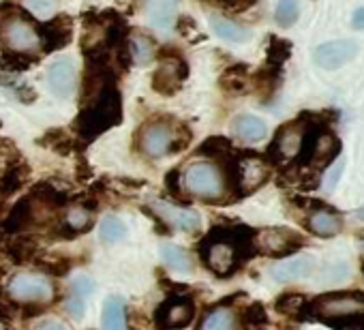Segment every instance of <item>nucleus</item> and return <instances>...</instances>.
Returning <instances> with one entry per match:
<instances>
[{"label": "nucleus", "mask_w": 364, "mask_h": 330, "mask_svg": "<svg viewBox=\"0 0 364 330\" xmlns=\"http://www.w3.org/2000/svg\"><path fill=\"white\" fill-rule=\"evenodd\" d=\"M185 187L189 196L208 204H230L238 200L228 181L225 170H221L219 165L208 163V161L193 163L185 172Z\"/></svg>", "instance_id": "nucleus-4"}, {"label": "nucleus", "mask_w": 364, "mask_h": 330, "mask_svg": "<svg viewBox=\"0 0 364 330\" xmlns=\"http://www.w3.org/2000/svg\"><path fill=\"white\" fill-rule=\"evenodd\" d=\"M315 268H317V262L313 255H298V257L277 264L272 268V277L279 283H294V281L309 279L315 272Z\"/></svg>", "instance_id": "nucleus-18"}, {"label": "nucleus", "mask_w": 364, "mask_h": 330, "mask_svg": "<svg viewBox=\"0 0 364 330\" xmlns=\"http://www.w3.org/2000/svg\"><path fill=\"white\" fill-rule=\"evenodd\" d=\"M7 292L14 300L18 302H41V304H48L52 300V285L46 277L41 275H33V272H20L16 275L9 285H7Z\"/></svg>", "instance_id": "nucleus-12"}, {"label": "nucleus", "mask_w": 364, "mask_h": 330, "mask_svg": "<svg viewBox=\"0 0 364 330\" xmlns=\"http://www.w3.org/2000/svg\"><path fill=\"white\" fill-rule=\"evenodd\" d=\"M173 124L176 122L169 118H154V120L146 122L139 129V150L150 159H159V156L169 154Z\"/></svg>", "instance_id": "nucleus-10"}, {"label": "nucleus", "mask_w": 364, "mask_h": 330, "mask_svg": "<svg viewBox=\"0 0 364 330\" xmlns=\"http://www.w3.org/2000/svg\"><path fill=\"white\" fill-rule=\"evenodd\" d=\"M28 174H31L28 165L22 159L16 161L11 168L0 176V202L9 196H14L16 191H20V187L28 181Z\"/></svg>", "instance_id": "nucleus-25"}, {"label": "nucleus", "mask_w": 364, "mask_h": 330, "mask_svg": "<svg viewBox=\"0 0 364 330\" xmlns=\"http://www.w3.org/2000/svg\"><path fill=\"white\" fill-rule=\"evenodd\" d=\"M196 315V304L187 296H171L159 304L154 311L156 330H180L191 324Z\"/></svg>", "instance_id": "nucleus-9"}, {"label": "nucleus", "mask_w": 364, "mask_h": 330, "mask_svg": "<svg viewBox=\"0 0 364 330\" xmlns=\"http://www.w3.org/2000/svg\"><path fill=\"white\" fill-rule=\"evenodd\" d=\"M31 223H33V200H31V196H26L24 200H20L9 211V215L5 217L3 225H0V232H3L5 236L22 234Z\"/></svg>", "instance_id": "nucleus-21"}, {"label": "nucleus", "mask_w": 364, "mask_h": 330, "mask_svg": "<svg viewBox=\"0 0 364 330\" xmlns=\"http://www.w3.org/2000/svg\"><path fill=\"white\" fill-rule=\"evenodd\" d=\"M95 289H97L95 281H92L90 277H86V275H82V277H75V281H73V285H71V294H75V296H80V298H86V296H90Z\"/></svg>", "instance_id": "nucleus-44"}, {"label": "nucleus", "mask_w": 364, "mask_h": 330, "mask_svg": "<svg viewBox=\"0 0 364 330\" xmlns=\"http://www.w3.org/2000/svg\"><path fill=\"white\" fill-rule=\"evenodd\" d=\"M242 319L245 324H251V326H264L268 321V313H266V307L262 302H251L245 311H242Z\"/></svg>", "instance_id": "nucleus-42"}, {"label": "nucleus", "mask_w": 364, "mask_h": 330, "mask_svg": "<svg viewBox=\"0 0 364 330\" xmlns=\"http://www.w3.org/2000/svg\"><path fill=\"white\" fill-rule=\"evenodd\" d=\"M306 129H309V116H300L298 120L283 124L277 131V135L268 148V161L285 163V161L298 159L302 152V142H304Z\"/></svg>", "instance_id": "nucleus-7"}, {"label": "nucleus", "mask_w": 364, "mask_h": 330, "mask_svg": "<svg viewBox=\"0 0 364 330\" xmlns=\"http://www.w3.org/2000/svg\"><path fill=\"white\" fill-rule=\"evenodd\" d=\"M41 146L50 148V150H56L58 154H71L73 150H84L82 146H86L84 142H75L65 129H52L48 131L41 139H39Z\"/></svg>", "instance_id": "nucleus-27"}, {"label": "nucleus", "mask_w": 364, "mask_h": 330, "mask_svg": "<svg viewBox=\"0 0 364 330\" xmlns=\"http://www.w3.org/2000/svg\"><path fill=\"white\" fill-rule=\"evenodd\" d=\"M122 122V99L116 84H109L101 90V95L82 107L77 114L73 127L80 135V142L88 144L97 139L101 133H105L112 127H118Z\"/></svg>", "instance_id": "nucleus-2"}, {"label": "nucleus", "mask_w": 364, "mask_h": 330, "mask_svg": "<svg viewBox=\"0 0 364 330\" xmlns=\"http://www.w3.org/2000/svg\"><path fill=\"white\" fill-rule=\"evenodd\" d=\"M362 238H364V234H362Z\"/></svg>", "instance_id": "nucleus-56"}, {"label": "nucleus", "mask_w": 364, "mask_h": 330, "mask_svg": "<svg viewBox=\"0 0 364 330\" xmlns=\"http://www.w3.org/2000/svg\"><path fill=\"white\" fill-rule=\"evenodd\" d=\"M306 245V238L289 228H266L255 232L253 247L257 253L268 257H287L300 251Z\"/></svg>", "instance_id": "nucleus-6"}, {"label": "nucleus", "mask_w": 364, "mask_h": 330, "mask_svg": "<svg viewBox=\"0 0 364 330\" xmlns=\"http://www.w3.org/2000/svg\"><path fill=\"white\" fill-rule=\"evenodd\" d=\"M274 311L296 321H309V296L302 292H285L274 300Z\"/></svg>", "instance_id": "nucleus-20"}, {"label": "nucleus", "mask_w": 364, "mask_h": 330, "mask_svg": "<svg viewBox=\"0 0 364 330\" xmlns=\"http://www.w3.org/2000/svg\"><path fill=\"white\" fill-rule=\"evenodd\" d=\"M165 187L169 191V196L173 198V202H182V191H180V172L178 170H169L165 176Z\"/></svg>", "instance_id": "nucleus-45"}, {"label": "nucleus", "mask_w": 364, "mask_h": 330, "mask_svg": "<svg viewBox=\"0 0 364 330\" xmlns=\"http://www.w3.org/2000/svg\"><path fill=\"white\" fill-rule=\"evenodd\" d=\"M161 260L165 262L167 268H171L176 272H182V275H189V272L196 270L191 253L185 251L182 247H178V245H169V243L161 245Z\"/></svg>", "instance_id": "nucleus-26"}, {"label": "nucleus", "mask_w": 364, "mask_h": 330, "mask_svg": "<svg viewBox=\"0 0 364 330\" xmlns=\"http://www.w3.org/2000/svg\"><path fill=\"white\" fill-rule=\"evenodd\" d=\"M77 176L82 179V181H88V176H90V168L88 165L80 159V163H77Z\"/></svg>", "instance_id": "nucleus-52"}, {"label": "nucleus", "mask_w": 364, "mask_h": 330, "mask_svg": "<svg viewBox=\"0 0 364 330\" xmlns=\"http://www.w3.org/2000/svg\"><path fill=\"white\" fill-rule=\"evenodd\" d=\"M152 208H154V215L159 219H163L169 228H176V230H182V232H200L202 228V221H200V215L191 208H180V206H169V204H163V202H152Z\"/></svg>", "instance_id": "nucleus-15"}, {"label": "nucleus", "mask_w": 364, "mask_h": 330, "mask_svg": "<svg viewBox=\"0 0 364 330\" xmlns=\"http://www.w3.org/2000/svg\"><path fill=\"white\" fill-rule=\"evenodd\" d=\"M0 41L5 43L7 50H16V52H31L37 46L35 26L22 14L20 7H14L5 18L3 26H0Z\"/></svg>", "instance_id": "nucleus-8"}, {"label": "nucleus", "mask_w": 364, "mask_h": 330, "mask_svg": "<svg viewBox=\"0 0 364 330\" xmlns=\"http://www.w3.org/2000/svg\"><path fill=\"white\" fill-rule=\"evenodd\" d=\"M298 16H300V5L298 0H279L277 5V24L281 28H289L298 22Z\"/></svg>", "instance_id": "nucleus-36"}, {"label": "nucleus", "mask_w": 364, "mask_h": 330, "mask_svg": "<svg viewBox=\"0 0 364 330\" xmlns=\"http://www.w3.org/2000/svg\"><path fill=\"white\" fill-rule=\"evenodd\" d=\"M39 39L43 46V54L63 50L73 39V22L69 16H56L54 20L39 26Z\"/></svg>", "instance_id": "nucleus-13"}, {"label": "nucleus", "mask_w": 364, "mask_h": 330, "mask_svg": "<svg viewBox=\"0 0 364 330\" xmlns=\"http://www.w3.org/2000/svg\"><path fill=\"white\" fill-rule=\"evenodd\" d=\"M159 67L152 73V90L163 97H173L189 75V65L182 56L173 58H159Z\"/></svg>", "instance_id": "nucleus-11"}, {"label": "nucleus", "mask_w": 364, "mask_h": 330, "mask_svg": "<svg viewBox=\"0 0 364 330\" xmlns=\"http://www.w3.org/2000/svg\"><path fill=\"white\" fill-rule=\"evenodd\" d=\"M358 54V48L353 41H328L323 46H319L315 50V63L323 69H336V67H343L347 60H351L353 56Z\"/></svg>", "instance_id": "nucleus-16"}, {"label": "nucleus", "mask_w": 364, "mask_h": 330, "mask_svg": "<svg viewBox=\"0 0 364 330\" xmlns=\"http://www.w3.org/2000/svg\"><path fill=\"white\" fill-rule=\"evenodd\" d=\"M35 330H67V326L58 319H41L35 326Z\"/></svg>", "instance_id": "nucleus-49"}, {"label": "nucleus", "mask_w": 364, "mask_h": 330, "mask_svg": "<svg viewBox=\"0 0 364 330\" xmlns=\"http://www.w3.org/2000/svg\"><path fill=\"white\" fill-rule=\"evenodd\" d=\"M200 154H208L213 159H228L232 152H234V146L228 137L223 135H213L208 139H204L198 148Z\"/></svg>", "instance_id": "nucleus-33"}, {"label": "nucleus", "mask_w": 364, "mask_h": 330, "mask_svg": "<svg viewBox=\"0 0 364 330\" xmlns=\"http://www.w3.org/2000/svg\"><path fill=\"white\" fill-rule=\"evenodd\" d=\"M176 9H178L176 0H146L148 22L161 35H167L173 28V24H176Z\"/></svg>", "instance_id": "nucleus-19"}, {"label": "nucleus", "mask_w": 364, "mask_h": 330, "mask_svg": "<svg viewBox=\"0 0 364 330\" xmlns=\"http://www.w3.org/2000/svg\"><path fill=\"white\" fill-rule=\"evenodd\" d=\"M176 31H178V35H182L187 41H202L204 39V35L202 33H198V24H196V20L193 18H189V16H182V18H178L176 20Z\"/></svg>", "instance_id": "nucleus-40"}, {"label": "nucleus", "mask_w": 364, "mask_h": 330, "mask_svg": "<svg viewBox=\"0 0 364 330\" xmlns=\"http://www.w3.org/2000/svg\"><path fill=\"white\" fill-rule=\"evenodd\" d=\"M37 266L43 268L46 272L54 275V277H65L71 268L69 260H65V257H39Z\"/></svg>", "instance_id": "nucleus-41"}, {"label": "nucleus", "mask_w": 364, "mask_h": 330, "mask_svg": "<svg viewBox=\"0 0 364 330\" xmlns=\"http://www.w3.org/2000/svg\"><path fill=\"white\" fill-rule=\"evenodd\" d=\"M253 236L255 230L249 225L213 228L200 245L204 264L219 279L234 277L257 253L253 247Z\"/></svg>", "instance_id": "nucleus-1"}, {"label": "nucleus", "mask_w": 364, "mask_h": 330, "mask_svg": "<svg viewBox=\"0 0 364 330\" xmlns=\"http://www.w3.org/2000/svg\"><path fill=\"white\" fill-rule=\"evenodd\" d=\"M257 0H228V9H234V11H245L249 7H253Z\"/></svg>", "instance_id": "nucleus-50"}, {"label": "nucleus", "mask_w": 364, "mask_h": 330, "mask_svg": "<svg viewBox=\"0 0 364 330\" xmlns=\"http://www.w3.org/2000/svg\"><path fill=\"white\" fill-rule=\"evenodd\" d=\"M355 319H364V292L360 289L326 292L309 300V321L338 328Z\"/></svg>", "instance_id": "nucleus-3"}, {"label": "nucleus", "mask_w": 364, "mask_h": 330, "mask_svg": "<svg viewBox=\"0 0 364 330\" xmlns=\"http://www.w3.org/2000/svg\"><path fill=\"white\" fill-rule=\"evenodd\" d=\"M193 139L191 129L185 122H176L173 124V135H171V144H169V152H182L185 148H189Z\"/></svg>", "instance_id": "nucleus-38"}, {"label": "nucleus", "mask_w": 364, "mask_h": 330, "mask_svg": "<svg viewBox=\"0 0 364 330\" xmlns=\"http://www.w3.org/2000/svg\"><path fill=\"white\" fill-rule=\"evenodd\" d=\"M213 24V31L225 39V41H232V43H242V41H249L251 39V33L247 28H242L240 24L232 22V20H225V18H213L210 20Z\"/></svg>", "instance_id": "nucleus-29"}, {"label": "nucleus", "mask_w": 364, "mask_h": 330, "mask_svg": "<svg viewBox=\"0 0 364 330\" xmlns=\"http://www.w3.org/2000/svg\"><path fill=\"white\" fill-rule=\"evenodd\" d=\"M232 131L236 137H240L242 142H249V144H255V142H262L266 135H268V129H266V122L257 116H251V114H242L238 116L234 122H232Z\"/></svg>", "instance_id": "nucleus-23"}, {"label": "nucleus", "mask_w": 364, "mask_h": 330, "mask_svg": "<svg viewBox=\"0 0 364 330\" xmlns=\"http://www.w3.org/2000/svg\"><path fill=\"white\" fill-rule=\"evenodd\" d=\"M343 170H345V161L343 159H338L336 161V165H334V168L328 172V176H326V191H332L334 187H336V183L341 181V174H343Z\"/></svg>", "instance_id": "nucleus-46"}, {"label": "nucleus", "mask_w": 364, "mask_h": 330, "mask_svg": "<svg viewBox=\"0 0 364 330\" xmlns=\"http://www.w3.org/2000/svg\"><path fill=\"white\" fill-rule=\"evenodd\" d=\"M353 26H355L358 31H364V7L358 9V11L353 14Z\"/></svg>", "instance_id": "nucleus-51"}, {"label": "nucleus", "mask_w": 364, "mask_h": 330, "mask_svg": "<svg viewBox=\"0 0 364 330\" xmlns=\"http://www.w3.org/2000/svg\"><path fill=\"white\" fill-rule=\"evenodd\" d=\"M355 217L364 221V208H360V211H355Z\"/></svg>", "instance_id": "nucleus-54"}, {"label": "nucleus", "mask_w": 364, "mask_h": 330, "mask_svg": "<svg viewBox=\"0 0 364 330\" xmlns=\"http://www.w3.org/2000/svg\"><path fill=\"white\" fill-rule=\"evenodd\" d=\"M206 3H213V5H219V7H225L228 0H206Z\"/></svg>", "instance_id": "nucleus-53"}, {"label": "nucleus", "mask_w": 364, "mask_h": 330, "mask_svg": "<svg viewBox=\"0 0 364 330\" xmlns=\"http://www.w3.org/2000/svg\"><path fill=\"white\" fill-rule=\"evenodd\" d=\"M129 48H131V58H133V63L139 65V67L150 65L152 58H154V52H156L154 46H152V41H150L148 37H144V35L135 37V39L129 43Z\"/></svg>", "instance_id": "nucleus-34"}, {"label": "nucleus", "mask_w": 364, "mask_h": 330, "mask_svg": "<svg viewBox=\"0 0 364 330\" xmlns=\"http://www.w3.org/2000/svg\"><path fill=\"white\" fill-rule=\"evenodd\" d=\"M37 253V245L33 238L24 236V234H14V238L7 240V255L16 262V264H24L26 260H31Z\"/></svg>", "instance_id": "nucleus-30"}, {"label": "nucleus", "mask_w": 364, "mask_h": 330, "mask_svg": "<svg viewBox=\"0 0 364 330\" xmlns=\"http://www.w3.org/2000/svg\"><path fill=\"white\" fill-rule=\"evenodd\" d=\"M75 86V67L73 60L67 56L56 58L48 67V88L58 99H69Z\"/></svg>", "instance_id": "nucleus-14"}, {"label": "nucleus", "mask_w": 364, "mask_h": 330, "mask_svg": "<svg viewBox=\"0 0 364 330\" xmlns=\"http://www.w3.org/2000/svg\"><path fill=\"white\" fill-rule=\"evenodd\" d=\"M20 159L22 156L18 154V150H16L11 139H0V176H3L11 168V165L16 161H20Z\"/></svg>", "instance_id": "nucleus-39"}, {"label": "nucleus", "mask_w": 364, "mask_h": 330, "mask_svg": "<svg viewBox=\"0 0 364 330\" xmlns=\"http://www.w3.org/2000/svg\"><path fill=\"white\" fill-rule=\"evenodd\" d=\"M270 161L255 152H242L234 161H228V181L236 193V198L251 196L259 187H264L270 179Z\"/></svg>", "instance_id": "nucleus-5"}, {"label": "nucleus", "mask_w": 364, "mask_h": 330, "mask_svg": "<svg viewBox=\"0 0 364 330\" xmlns=\"http://www.w3.org/2000/svg\"><path fill=\"white\" fill-rule=\"evenodd\" d=\"M247 82H249V69H247V65H232L221 75V88L225 92H232V95L242 92L247 88Z\"/></svg>", "instance_id": "nucleus-31"}, {"label": "nucleus", "mask_w": 364, "mask_h": 330, "mask_svg": "<svg viewBox=\"0 0 364 330\" xmlns=\"http://www.w3.org/2000/svg\"><path fill=\"white\" fill-rule=\"evenodd\" d=\"M198 330H242V328L238 326V317L232 311V307L221 300V304L204 313Z\"/></svg>", "instance_id": "nucleus-22"}, {"label": "nucleus", "mask_w": 364, "mask_h": 330, "mask_svg": "<svg viewBox=\"0 0 364 330\" xmlns=\"http://www.w3.org/2000/svg\"><path fill=\"white\" fill-rule=\"evenodd\" d=\"M304 228L319 238H332L343 230V217L330 206H321L311 211V215L304 221Z\"/></svg>", "instance_id": "nucleus-17"}, {"label": "nucleus", "mask_w": 364, "mask_h": 330, "mask_svg": "<svg viewBox=\"0 0 364 330\" xmlns=\"http://www.w3.org/2000/svg\"><path fill=\"white\" fill-rule=\"evenodd\" d=\"M99 236L103 243H118L127 236V225L118 217H105L99 225Z\"/></svg>", "instance_id": "nucleus-35"}, {"label": "nucleus", "mask_w": 364, "mask_h": 330, "mask_svg": "<svg viewBox=\"0 0 364 330\" xmlns=\"http://www.w3.org/2000/svg\"><path fill=\"white\" fill-rule=\"evenodd\" d=\"M0 54H3V63L0 65H3V69H9L11 73H22L37 63V58L31 52H16V50L3 48Z\"/></svg>", "instance_id": "nucleus-32"}, {"label": "nucleus", "mask_w": 364, "mask_h": 330, "mask_svg": "<svg viewBox=\"0 0 364 330\" xmlns=\"http://www.w3.org/2000/svg\"><path fill=\"white\" fill-rule=\"evenodd\" d=\"M362 272H364V260H362Z\"/></svg>", "instance_id": "nucleus-55"}, {"label": "nucleus", "mask_w": 364, "mask_h": 330, "mask_svg": "<svg viewBox=\"0 0 364 330\" xmlns=\"http://www.w3.org/2000/svg\"><path fill=\"white\" fill-rule=\"evenodd\" d=\"M349 275V268L345 262H336V264H328L323 270H321V281H328V283H341L345 281Z\"/></svg>", "instance_id": "nucleus-43"}, {"label": "nucleus", "mask_w": 364, "mask_h": 330, "mask_svg": "<svg viewBox=\"0 0 364 330\" xmlns=\"http://www.w3.org/2000/svg\"><path fill=\"white\" fill-rule=\"evenodd\" d=\"M103 330H129L127 326V307L120 296H109L103 304L101 315Z\"/></svg>", "instance_id": "nucleus-24"}, {"label": "nucleus", "mask_w": 364, "mask_h": 330, "mask_svg": "<svg viewBox=\"0 0 364 330\" xmlns=\"http://www.w3.org/2000/svg\"><path fill=\"white\" fill-rule=\"evenodd\" d=\"M289 52H291V43L289 41H281V39H270V46H268V67H277L281 69V65L289 58Z\"/></svg>", "instance_id": "nucleus-37"}, {"label": "nucleus", "mask_w": 364, "mask_h": 330, "mask_svg": "<svg viewBox=\"0 0 364 330\" xmlns=\"http://www.w3.org/2000/svg\"><path fill=\"white\" fill-rule=\"evenodd\" d=\"M92 213L88 211V208H84V206H73L67 215H65V221H63V225H65V230L69 232V238H75V236H80L82 232H86V230H90L92 228Z\"/></svg>", "instance_id": "nucleus-28"}, {"label": "nucleus", "mask_w": 364, "mask_h": 330, "mask_svg": "<svg viewBox=\"0 0 364 330\" xmlns=\"http://www.w3.org/2000/svg\"><path fill=\"white\" fill-rule=\"evenodd\" d=\"M28 9L37 16H50L54 11L52 0H28Z\"/></svg>", "instance_id": "nucleus-47"}, {"label": "nucleus", "mask_w": 364, "mask_h": 330, "mask_svg": "<svg viewBox=\"0 0 364 330\" xmlns=\"http://www.w3.org/2000/svg\"><path fill=\"white\" fill-rule=\"evenodd\" d=\"M67 311L73 315V317H82L84 315V298H80V296H75V294H71L69 296V300H67Z\"/></svg>", "instance_id": "nucleus-48"}]
</instances>
